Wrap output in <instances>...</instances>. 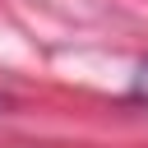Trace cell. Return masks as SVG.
<instances>
[{"label":"cell","instance_id":"6da1fadb","mask_svg":"<svg viewBox=\"0 0 148 148\" xmlns=\"http://www.w3.org/2000/svg\"><path fill=\"white\" fill-rule=\"evenodd\" d=\"M130 88H134V97H148V60L134 69V83H130Z\"/></svg>","mask_w":148,"mask_h":148}]
</instances>
